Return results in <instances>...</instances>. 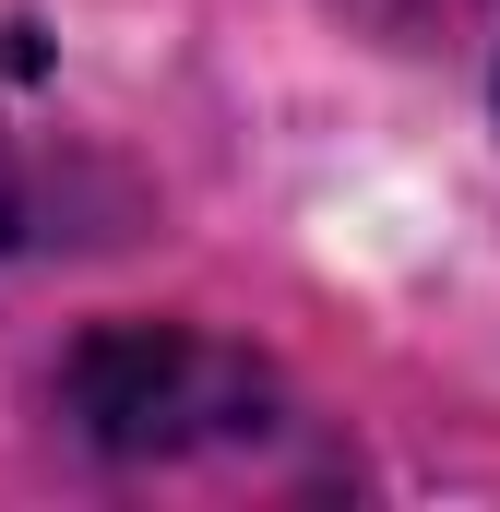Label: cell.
I'll return each mask as SVG.
<instances>
[{"instance_id":"cell-1","label":"cell","mask_w":500,"mask_h":512,"mask_svg":"<svg viewBox=\"0 0 500 512\" xmlns=\"http://www.w3.org/2000/svg\"><path fill=\"white\" fill-rule=\"evenodd\" d=\"M72 417L108 453H203V441L262 429V370L239 346H215V334L120 322V334H96L72 358Z\"/></svg>"}]
</instances>
